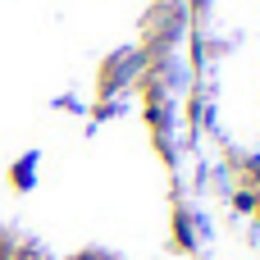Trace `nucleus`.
Wrapping results in <instances>:
<instances>
[{
    "label": "nucleus",
    "mask_w": 260,
    "mask_h": 260,
    "mask_svg": "<svg viewBox=\"0 0 260 260\" xmlns=\"http://www.w3.org/2000/svg\"><path fill=\"white\" fill-rule=\"evenodd\" d=\"M0 260H9V251H5V247H0Z\"/></svg>",
    "instance_id": "nucleus-1"
}]
</instances>
